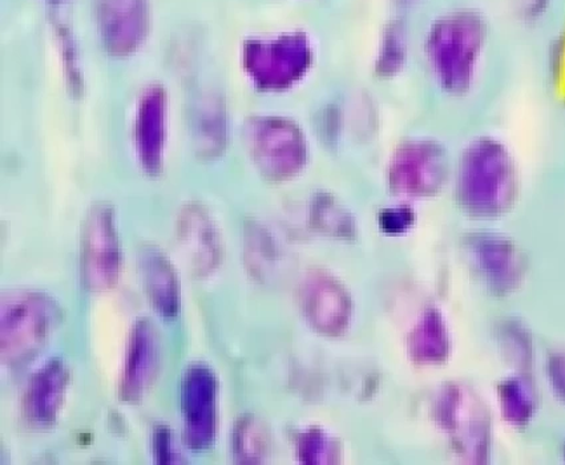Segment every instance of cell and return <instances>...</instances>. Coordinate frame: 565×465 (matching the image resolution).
I'll return each mask as SVG.
<instances>
[{
  "instance_id": "cell-5",
  "label": "cell",
  "mask_w": 565,
  "mask_h": 465,
  "mask_svg": "<svg viewBox=\"0 0 565 465\" xmlns=\"http://www.w3.org/2000/svg\"><path fill=\"white\" fill-rule=\"evenodd\" d=\"M484 28L472 14H459L441 22L433 37V47L448 86L463 87L483 43Z\"/></svg>"
},
{
  "instance_id": "cell-18",
  "label": "cell",
  "mask_w": 565,
  "mask_h": 465,
  "mask_svg": "<svg viewBox=\"0 0 565 465\" xmlns=\"http://www.w3.org/2000/svg\"><path fill=\"white\" fill-rule=\"evenodd\" d=\"M545 377L552 393L565 405V352H555L545 361Z\"/></svg>"
},
{
  "instance_id": "cell-16",
  "label": "cell",
  "mask_w": 565,
  "mask_h": 465,
  "mask_svg": "<svg viewBox=\"0 0 565 465\" xmlns=\"http://www.w3.org/2000/svg\"><path fill=\"white\" fill-rule=\"evenodd\" d=\"M266 436L259 425L245 419L237 425L235 434V454L243 463H258L265 456Z\"/></svg>"
},
{
  "instance_id": "cell-6",
  "label": "cell",
  "mask_w": 565,
  "mask_h": 465,
  "mask_svg": "<svg viewBox=\"0 0 565 465\" xmlns=\"http://www.w3.org/2000/svg\"><path fill=\"white\" fill-rule=\"evenodd\" d=\"M161 337L158 326L148 318L134 322L128 334L119 396L127 404L142 402L158 380L161 368Z\"/></svg>"
},
{
  "instance_id": "cell-13",
  "label": "cell",
  "mask_w": 565,
  "mask_h": 465,
  "mask_svg": "<svg viewBox=\"0 0 565 465\" xmlns=\"http://www.w3.org/2000/svg\"><path fill=\"white\" fill-rule=\"evenodd\" d=\"M500 411L511 428L523 430L534 422L539 409L537 393L529 374L503 380L498 390Z\"/></svg>"
},
{
  "instance_id": "cell-11",
  "label": "cell",
  "mask_w": 565,
  "mask_h": 465,
  "mask_svg": "<svg viewBox=\"0 0 565 465\" xmlns=\"http://www.w3.org/2000/svg\"><path fill=\"white\" fill-rule=\"evenodd\" d=\"M167 100L160 88H151L140 101L136 119V148L142 170L159 173L164 159Z\"/></svg>"
},
{
  "instance_id": "cell-10",
  "label": "cell",
  "mask_w": 565,
  "mask_h": 465,
  "mask_svg": "<svg viewBox=\"0 0 565 465\" xmlns=\"http://www.w3.org/2000/svg\"><path fill=\"white\" fill-rule=\"evenodd\" d=\"M179 247L192 274L211 275L218 264V244L204 212L190 206L181 212L178 228Z\"/></svg>"
},
{
  "instance_id": "cell-19",
  "label": "cell",
  "mask_w": 565,
  "mask_h": 465,
  "mask_svg": "<svg viewBox=\"0 0 565 465\" xmlns=\"http://www.w3.org/2000/svg\"><path fill=\"white\" fill-rule=\"evenodd\" d=\"M551 0H521L522 14L529 22H535L545 15Z\"/></svg>"
},
{
  "instance_id": "cell-2",
  "label": "cell",
  "mask_w": 565,
  "mask_h": 465,
  "mask_svg": "<svg viewBox=\"0 0 565 465\" xmlns=\"http://www.w3.org/2000/svg\"><path fill=\"white\" fill-rule=\"evenodd\" d=\"M519 193V174L514 159L503 145L483 143L465 163L463 202L482 216H500L514 206Z\"/></svg>"
},
{
  "instance_id": "cell-15",
  "label": "cell",
  "mask_w": 565,
  "mask_h": 465,
  "mask_svg": "<svg viewBox=\"0 0 565 465\" xmlns=\"http://www.w3.org/2000/svg\"><path fill=\"white\" fill-rule=\"evenodd\" d=\"M415 354L425 364H440L450 353V338L438 313L426 314L414 339Z\"/></svg>"
},
{
  "instance_id": "cell-14",
  "label": "cell",
  "mask_w": 565,
  "mask_h": 465,
  "mask_svg": "<svg viewBox=\"0 0 565 465\" xmlns=\"http://www.w3.org/2000/svg\"><path fill=\"white\" fill-rule=\"evenodd\" d=\"M500 345L507 359L514 365L516 372L529 374L534 370L536 348L534 334L521 321H509L500 328Z\"/></svg>"
},
{
  "instance_id": "cell-4",
  "label": "cell",
  "mask_w": 565,
  "mask_h": 465,
  "mask_svg": "<svg viewBox=\"0 0 565 465\" xmlns=\"http://www.w3.org/2000/svg\"><path fill=\"white\" fill-rule=\"evenodd\" d=\"M217 379L210 367L192 365L180 385L181 419L188 448L205 451L217 434Z\"/></svg>"
},
{
  "instance_id": "cell-8",
  "label": "cell",
  "mask_w": 565,
  "mask_h": 465,
  "mask_svg": "<svg viewBox=\"0 0 565 465\" xmlns=\"http://www.w3.org/2000/svg\"><path fill=\"white\" fill-rule=\"evenodd\" d=\"M476 258L487 285L498 295L521 289L527 275V260L510 238L490 236L476 244Z\"/></svg>"
},
{
  "instance_id": "cell-20",
  "label": "cell",
  "mask_w": 565,
  "mask_h": 465,
  "mask_svg": "<svg viewBox=\"0 0 565 465\" xmlns=\"http://www.w3.org/2000/svg\"><path fill=\"white\" fill-rule=\"evenodd\" d=\"M563 456H564V461H565V444H564V448H563Z\"/></svg>"
},
{
  "instance_id": "cell-17",
  "label": "cell",
  "mask_w": 565,
  "mask_h": 465,
  "mask_svg": "<svg viewBox=\"0 0 565 465\" xmlns=\"http://www.w3.org/2000/svg\"><path fill=\"white\" fill-rule=\"evenodd\" d=\"M152 457L156 464L172 465L183 463L177 436L168 425L159 424L151 435Z\"/></svg>"
},
{
  "instance_id": "cell-3",
  "label": "cell",
  "mask_w": 565,
  "mask_h": 465,
  "mask_svg": "<svg viewBox=\"0 0 565 465\" xmlns=\"http://www.w3.org/2000/svg\"><path fill=\"white\" fill-rule=\"evenodd\" d=\"M125 255L115 210L96 204L84 219L81 240V278L93 293L108 292L118 285Z\"/></svg>"
},
{
  "instance_id": "cell-1",
  "label": "cell",
  "mask_w": 565,
  "mask_h": 465,
  "mask_svg": "<svg viewBox=\"0 0 565 465\" xmlns=\"http://www.w3.org/2000/svg\"><path fill=\"white\" fill-rule=\"evenodd\" d=\"M62 321V307L49 294L31 289L3 293L0 302V357L3 364H28L49 344Z\"/></svg>"
},
{
  "instance_id": "cell-9",
  "label": "cell",
  "mask_w": 565,
  "mask_h": 465,
  "mask_svg": "<svg viewBox=\"0 0 565 465\" xmlns=\"http://www.w3.org/2000/svg\"><path fill=\"white\" fill-rule=\"evenodd\" d=\"M140 275L149 305L162 320H177L183 307V290L177 268L158 249L142 251Z\"/></svg>"
},
{
  "instance_id": "cell-12",
  "label": "cell",
  "mask_w": 565,
  "mask_h": 465,
  "mask_svg": "<svg viewBox=\"0 0 565 465\" xmlns=\"http://www.w3.org/2000/svg\"><path fill=\"white\" fill-rule=\"evenodd\" d=\"M463 392L447 390L439 410V418L445 429L451 432L458 448H462L472 458L482 461L486 456L487 443H489V425L486 424L482 413L479 410L469 413L466 407Z\"/></svg>"
},
{
  "instance_id": "cell-7",
  "label": "cell",
  "mask_w": 565,
  "mask_h": 465,
  "mask_svg": "<svg viewBox=\"0 0 565 465\" xmlns=\"http://www.w3.org/2000/svg\"><path fill=\"white\" fill-rule=\"evenodd\" d=\"M71 370L66 361L51 358L32 374L23 393V415L32 428L55 425L66 404Z\"/></svg>"
}]
</instances>
